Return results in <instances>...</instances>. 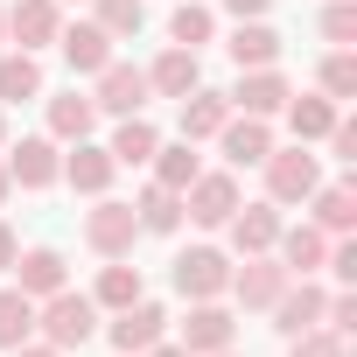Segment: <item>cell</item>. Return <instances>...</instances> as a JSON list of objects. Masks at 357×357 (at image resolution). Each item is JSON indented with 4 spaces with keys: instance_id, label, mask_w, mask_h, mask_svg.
I'll return each mask as SVG.
<instances>
[{
    "instance_id": "obj_29",
    "label": "cell",
    "mask_w": 357,
    "mask_h": 357,
    "mask_svg": "<svg viewBox=\"0 0 357 357\" xmlns=\"http://www.w3.org/2000/svg\"><path fill=\"white\" fill-rule=\"evenodd\" d=\"M140 294H147V280H140V266H126V259H105L98 280H91L98 315H112V308H126V301H140Z\"/></svg>"
},
{
    "instance_id": "obj_21",
    "label": "cell",
    "mask_w": 357,
    "mask_h": 357,
    "mask_svg": "<svg viewBox=\"0 0 357 357\" xmlns=\"http://www.w3.org/2000/svg\"><path fill=\"white\" fill-rule=\"evenodd\" d=\"M197 84H204V56H197V50H175V43H168V50L147 63V91H154V98H190Z\"/></svg>"
},
{
    "instance_id": "obj_36",
    "label": "cell",
    "mask_w": 357,
    "mask_h": 357,
    "mask_svg": "<svg viewBox=\"0 0 357 357\" xmlns=\"http://www.w3.org/2000/svg\"><path fill=\"white\" fill-rule=\"evenodd\" d=\"M322 43L329 50H350L357 43V0H329V8H322Z\"/></svg>"
},
{
    "instance_id": "obj_30",
    "label": "cell",
    "mask_w": 357,
    "mask_h": 357,
    "mask_svg": "<svg viewBox=\"0 0 357 357\" xmlns=\"http://www.w3.org/2000/svg\"><path fill=\"white\" fill-rule=\"evenodd\" d=\"M22 98H43V63L36 50H0V105H22Z\"/></svg>"
},
{
    "instance_id": "obj_15",
    "label": "cell",
    "mask_w": 357,
    "mask_h": 357,
    "mask_svg": "<svg viewBox=\"0 0 357 357\" xmlns=\"http://www.w3.org/2000/svg\"><path fill=\"white\" fill-rule=\"evenodd\" d=\"M322 308H329V287H322L315 273H301V280H287V287H280V301H273L266 315H273V329H280V336H301V329H315V322H322Z\"/></svg>"
},
{
    "instance_id": "obj_16",
    "label": "cell",
    "mask_w": 357,
    "mask_h": 357,
    "mask_svg": "<svg viewBox=\"0 0 357 357\" xmlns=\"http://www.w3.org/2000/svg\"><path fill=\"white\" fill-rule=\"evenodd\" d=\"M56 50H63V63H70V77H98L112 56H119V43L98 29V22H63V36H56Z\"/></svg>"
},
{
    "instance_id": "obj_46",
    "label": "cell",
    "mask_w": 357,
    "mask_h": 357,
    "mask_svg": "<svg viewBox=\"0 0 357 357\" xmlns=\"http://www.w3.org/2000/svg\"><path fill=\"white\" fill-rule=\"evenodd\" d=\"M112 357H119V350H112Z\"/></svg>"
},
{
    "instance_id": "obj_44",
    "label": "cell",
    "mask_w": 357,
    "mask_h": 357,
    "mask_svg": "<svg viewBox=\"0 0 357 357\" xmlns=\"http://www.w3.org/2000/svg\"><path fill=\"white\" fill-rule=\"evenodd\" d=\"M0 50H8V8H0Z\"/></svg>"
},
{
    "instance_id": "obj_25",
    "label": "cell",
    "mask_w": 357,
    "mask_h": 357,
    "mask_svg": "<svg viewBox=\"0 0 357 357\" xmlns=\"http://www.w3.org/2000/svg\"><path fill=\"white\" fill-rule=\"evenodd\" d=\"M133 218H140V238H147V231H154V238H175V231H183V190L147 183V190L133 197Z\"/></svg>"
},
{
    "instance_id": "obj_11",
    "label": "cell",
    "mask_w": 357,
    "mask_h": 357,
    "mask_svg": "<svg viewBox=\"0 0 357 357\" xmlns=\"http://www.w3.org/2000/svg\"><path fill=\"white\" fill-rule=\"evenodd\" d=\"M225 98H231V112H252V119H280V105L294 98V84H287V70H280V63H266V70H238V84H231Z\"/></svg>"
},
{
    "instance_id": "obj_4",
    "label": "cell",
    "mask_w": 357,
    "mask_h": 357,
    "mask_svg": "<svg viewBox=\"0 0 357 357\" xmlns=\"http://www.w3.org/2000/svg\"><path fill=\"white\" fill-rule=\"evenodd\" d=\"M0 161H8V183L15 190H56L63 183V147L50 133H22L0 147Z\"/></svg>"
},
{
    "instance_id": "obj_35",
    "label": "cell",
    "mask_w": 357,
    "mask_h": 357,
    "mask_svg": "<svg viewBox=\"0 0 357 357\" xmlns=\"http://www.w3.org/2000/svg\"><path fill=\"white\" fill-rule=\"evenodd\" d=\"M287 357H350V336H336V329H301V336H287Z\"/></svg>"
},
{
    "instance_id": "obj_33",
    "label": "cell",
    "mask_w": 357,
    "mask_h": 357,
    "mask_svg": "<svg viewBox=\"0 0 357 357\" xmlns=\"http://www.w3.org/2000/svg\"><path fill=\"white\" fill-rule=\"evenodd\" d=\"M91 22L112 36V43H133L147 29V0H91Z\"/></svg>"
},
{
    "instance_id": "obj_39",
    "label": "cell",
    "mask_w": 357,
    "mask_h": 357,
    "mask_svg": "<svg viewBox=\"0 0 357 357\" xmlns=\"http://www.w3.org/2000/svg\"><path fill=\"white\" fill-rule=\"evenodd\" d=\"M15 252H22V238H15V225H8V218H0V273L15 266Z\"/></svg>"
},
{
    "instance_id": "obj_14",
    "label": "cell",
    "mask_w": 357,
    "mask_h": 357,
    "mask_svg": "<svg viewBox=\"0 0 357 357\" xmlns=\"http://www.w3.org/2000/svg\"><path fill=\"white\" fill-rule=\"evenodd\" d=\"M280 204H238L231 218H225V238H231V259H252V252H273V238H280Z\"/></svg>"
},
{
    "instance_id": "obj_37",
    "label": "cell",
    "mask_w": 357,
    "mask_h": 357,
    "mask_svg": "<svg viewBox=\"0 0 357 357\" xmlns=\"http://www.w3.org/2000/svg\"><path fill=\"white\" fill-rule=\"evenodd\" d=\"M322 273H329L336 287H357V245H350V231H343V238H329V259H322Z\"/></svg>"
},
{
    "instance_id": "obj_38",
    "label": "cell",
    "mask_w": 357,
    "mask_h": 357,
    "mask_svg": "<svg viewBox=\"0 0 357 357\" xmlns=\"http://www.w3.org/2000/svg\"><path fill=\"white\" fill-rule=\"evenodd\" d=\"M218 8H225L231 22H266V8H273V0H218Z\"/></svg>"
},
{
    "instance_id": "obj_2",
    "label": "cell",
    "mask_w": 357,
    "mask_h": 357,
    "mask_svg": "<svg viewBox=\"0 0 357 357\" xmlns=\"http://www.w3.org/2000/svg\"><path fill=\"white\" fill-rule=\"evenodd\" d=\"M168 287L183 294V301H225V287H231V252H225V245L175 252V259H168Z\"/></svg>"
},
{
    "instance_id": "obj_32",
    "label": "cell",
    "mask_w": 357,
    "mask_h": 357,
    "mask_svg": "<svg viewBox=\"0 0 357 357\" xmlns=\"http://www.w3.org/2000/svg\"><path fill=\"white\" fill-rule=\"evenodd\" d=\"M315 91H322L329 105H350V98H357V56H350V50H329V56L315 63Z\"/></svg>"
},
{
    "instance_id": "obj_23",
    "label": "cell",
    "mask_w": 357,
    "mask_h": 357,
    "mask_svg": "<svg viewBox=\"0 0 357 357\" xmlns=\"http://www.w3.org/2000/svg\"><path fill=\"white\" fill-rule=\"evenodd\" d=\"M225 50H231V63H238V70H266V63H280V50H287V43H280V29H273V22H231V43H225Z\"/></svg>"
},
{
    "instance_id": "obj_17",
    "label": "cell",
    "mask_w": 357,
    "mask_h": 357,
    "mask_svg": "<svg viewBox=\"0 0 357 357\" xmlns=\"http://www.w3.org/2000/svg\"><path fill=\"white\" fill-rule=\"evenodd\" d=\"M15 287L29 294V301H50L56 287H70V259L56 252V245H29V252H15Z\"/></svg>"
},
{
    "instance_id": "obj_8",
    "label": "cell",
    "mask_w": 357,
    "mask_h": 357,
    "mask_svg": "<svg viewBox=\"0 0 357 357\" xmlns=\"http://www.w3.org/2000/svg\"><path fill=\"white\" fill-rule=\"evenodd\" d=\"M175 343H183L190 357H218V350L238 343V315L225 301H190V315L175 322Z\"/></svg>"
},
{
    "instance_id": "obj_3",
    "label": "cell",
    "mask_w": 357,
    "mask_h": 357,
    "mask_svg": "<svg viewBox=\"0 0 357 357\" xmlns=\"http://www.w3.org/2000/svg\"><path fill=\"white\" fill-rule=\"evenodd\" d=\"M259 168H266V204H280V211H287V204H308V197L322 190V161H315L301 140H294V147L273 140V154H266Z\"/></svg>"
},
{
    "instance_id": "obj_31",
    "label": "cell",
    "mask_w": 357,
    "mask_h": 357,
    "mask_svg": "<svg viewBox=\"0 0 357 357\" xmlns=\"http://www.w3.org/2000/svg\"><path fill=\"white\" fill-rule=\"evenodd\" d=\"M308 211H315L308 225H322L329 238H343V231L357 225V190H350V183H329V190H315V197H308Z\"/></svg>"
},
{
    "instance_id": "obj_22",
    "label": "cell",
    "mask_w": 357,
    "mask_h": 357,
    "mask_svg": "<svg viewBox=\"0 0 357 357\" xmlns=\"http://www.w3.org/2000/svg\"><path fill=\"white\" fill-rule=\"evenodd\" d=\"M183 112H175V140H218V126L231 119V98L225 91H211V84H197L190 98H175Z\"/></svg>"
},
{
    "instance_id": "obj_5",
    "label": "cell",
    "mask_w": 357,
    "mask_h": 357,
    "mask_svg": "<svg viewBox=\"0 0 357 357\" xmlns=\"http://www.w3.org/2000/svg\"><path fill=\"white\" fill-rule=\"evenodd\" d=\"M84 245H91L98 259H133V245H140V218H133V204H119V197H91V211H84Z\"/></svg>"
},
{
    "instance_id": "obj_43",
    "label": "cell",
    "mask_w": 357,
    "mask_h": 357,
    "mask_svg": "<svg viewBox=\"0 0 357 357\" xmlns=\"http://www.w3.org/2000/svg\"><path fill=\"white\" fill-rule=\"evenodd\" d=\"M8 140H15V133H8V105H0V147H8Z\"/></svg>"
},
{
    "instance_id": "obj_20",
    "label": "cell",
    "mask_w": 357,
    "mask_h": 357,
    "mask_svg": "<svg viewBox=\"0 0 357 357\" xmlns=\"http://www.w3.org/2000/svg\"><path fill=\"white\" fill-rule=\"evenodd\" d=\"M273 259H280L294 280H301V273H322V259H329V231H322V225H308V218H301V225H280Z\"/></svg>"
},
{
    "instance_id": "obj_26",
    "label": "cell",
    "mask_w": 357,
    "mask_h": 357,
    "mask_svg": "<svg viewBox=\"0 0 357 357\" xmlns=\"http://www.w3.org/2000/svg\"><path fill=\"white\" fill-rule=\"evenodd\" d=\"M168 43H175V50H197V56H204V50L218 43V8H211V0H183V8L168 15Z\"/></svg>"
},
{
    "instance_id": "obj_13",
    "label": "cell",
    "mask_w": 357,
    "mask_h": 357,
    "mask_svg": "<svg viewBox=\"0 0 357 357\" xmlns=\"http://www.w3.org/2000/svg\"><path fill=\"white\" fill-rule=\"evenodd\" d=\"M218 154H225V168H259V161L273 154V119L231 112V119L218 126Z\"/></svg>"
},
{
    "instance_id": "obj_12",
    "label": "cell",
    "mask_w": 357,
    "mask_h": 357,
    "mask_svg": "<svg viewBox=\"0 0 357 357\" xmlns=\"http://www.w3.org/2000/svg\"><path fill=\"white\" fill-rule=\"evenodd\" d=\"M63 36V0H8V50H50Z\"/></svg>"
},
{
    "instance_id": "obj_34",
    "label": "cell",
    "mask_w": 357,
    "mask_h": 357,
    "mask_svg": "<svg viewBox=\"0 0 357 357\" xmlns=\"http://www.w3.org/2000/svg\"><path fill=\"white\" fill-rule=\"evenodd\" d=\"M29 336H36V301L22 287H0V350H15Z\"/></svg>"
},
{
    "instance_id": "obj_40",
    "label": "cell",
    "mask_w": 357,
    "mask_h": 357,
    "mask_svg": "<svg viewBox=\"0 0 357 357\" xmlns=\"http://www.w3.org/2000/svg\"><path fill=\"white\" fill-rule=\"evenodd\" d=\"M8 357H63V350H56V343H43V336H29V343H15Z\"/></svg>"
},
{
    "instance_id": "obj_18",
    "label": "cell",
    "mask_w": 357,
    "mask_h": 357,
    "mask_svg": "<svg viewBox=\"0 0 357 357\" xmlns=\"http://www.w3.org/2000/svg\"><path fill=\"white\" fill-rule=\"evenodd\" d=\"M112 175H119L112 147H98V140H70V154H63V183H70L77 197H112Z\"/></svg>"
},
{
    "instance_id": "obj_1",
    "label": "cell",
    "mask_w": 357,
    "mask_h": 357,
    "mask_svg": "<svg viewBox=\"0 0 357 357\" xmlns=\"http://www.w3.org/2000/svg\"><path fill=\"white\" fill-rule=\"evenodd\" d=\"M36 336H43V343H56L63 357H70V350H84V343L98 336V301H91V294H77V287H56L50 301H36Z\"/></svg>"
},
{
    "instance_id": "obj_41",
    "label": "cell",
    "mask_w": 357,
    "mask_h": 357,
    "mask_svg": "<svg viewBox=\"0 0 357 357\" xmlns=\"http://www.w3.org/2000/svg\"><path fill=\"white\" fill-rule=\"evenodd\" d=\"M140 357H190V350H183V343H168V336H161V343H154V350H140Z\"/></svg>"
},
{
    "instance_id": "obj_19",
    "label": "cell",
    "mask_w": 357,
    "mask_h": 357,
    "mask_svg": "<svg viewBox=\"0 0 357 357\" xmlns=\"http://www.w3.org/2000/svg\"><path fill=\"white\" fill-rule=\"evenodd\" d=\"M43 119H50V140L56 147H70V140H91L98 133V105H91V91H56L50 105H43Z\"/></svg>"
},
{
    "instance_id": "obj_42",
    "label": "cell",
    "mask_w": 357,
    "mask_h": 357,
    "mask_svg": "<svg viewBox=\"0 0 357 357\" xmlns=\"http://www.w3.org/2000/svg\"><path fill=\"white\" fill-rule=\"evenodd\" d=\"M8 197H15V183H8V161H0V211H8Z\"/></svg>"
},
{
    "instance_id": "obj_45",
    "label": "cell",
    "mask_w": 357,
    "mask_h": 357,
    "mask_svg": "<svg viewBox=\"0 0 357 357\" xmlns=\"http://www.w3.org/2000/svg\"><path fill=\"white\" fill-rule=\"evenodd\" d=\"M218 357H238V343H231V350H218Z\"/></svg>"
},
{
    "instance_id": "obj_10",
    "label": "cell",
    "mask_w": 357,
    "mask_h": 357,
    "mask_svg": "<svg viewBox=\"0 0 357 357\" xmlns=\"http://www.w3.org/2000/svg\"><path fill=\"white\" fill-rule=\"evenodd\" d=\"M105 336H112V350L119 357H140V350H154L161 336H168V308L161 301H126V308H112V322H105Z\"/></svg>"
},
{
    "instance_id": "obj_24",
    "label": "cell",
    "mask_w": 357,
    "mask_h": 357,
    "mask_svg": "<svg viewBox=\"0 0 357 357\" xmlns=\"http://www.w3.org/2000/svg\"><path fill=\"white\" fill-rule=\"evenodd\" d=\"M280 119H287V133H294L301 147H315V140H322V133L343 119V105H329L322 91H294V98L280 105Z\"/></svg>"
},
{
    "instance_id": "obj_6",
    "label": "cell",
    "mask_w": 357,
    "mask_h": 357,
    "mask_svg": "<svg viewBox=\"0 0 357 357\" xmlns=\"http://www.w3.org/2000/svg\"><path fill=\"white\" fill-rule=\"evenodd\" d=\"M147 98H154V91H147V70H140V63H119V56H112V63L91 77L98 119H133V112H147Z\"/></svg>"
},
{
    "instance_id": "obj_27",
    "label": "cell",
    "mask_w": 357,
    "mask_h": 357,
    "mask_svg": "<svg viewBox=\"0 0 357 357\" xmlns=\"http://www.w3.org/2000/svg\"><path fill=\"white\" fill-rule=\"evenodd\" d=\"M105 147H112V161H119V168H147V161H154V147H161V126H154L147 112H133V119H119V126H112V140H105Z\"/></svg>"
},
{
    "instance_id": "obj_7",
    "label": "cell",
    "mask_w": 357,
    "mask_h": 357,
    "mask_svg": "<svg viewBox=\"0 0 357 357\" xmlns=\"http://www.w3.org/2000/svg\"><path fill=\"white\" fill-rule=\"evenodd\" d=\"M238 204H245V197H238V175H231V168H204L197 183L183 190V218L204 225V231H225V218H231Z\"/></svg>"
},
{
    "instance_id": "obj_28",
    "label": "cell",
    "mask_w": 357,
    "mask_h": 357,
    "mask_svg": "<svg viewBox=\"0 0 357 357\" xmlns=\"http://www.w3.org/2000/svg\"><path fill=\"white\" fill-rule=\"evenodd\" d=\"M147 168H154V183H161V190H190L197 175H204V154H197V140H161Z\"/></svg>"
},
{
    "instance_id": "obj_9",
    "label": "cell",
    "mask_w": 357,
    "mask_h": 357,
    "mask_svg": "<svg viewBox=\"0 0 357 357\" xmlns=\"http://www.w3.org/2000/svg\"><path fill=\"white\" fill-rule=\"evenodd\" d=\"M287 280H294V273H287L273 252H252V259H238V266H231V287H225V294H231L238 308L266 315V308L280 301V287H287Z\"/></svg>"
}]
</instances>
